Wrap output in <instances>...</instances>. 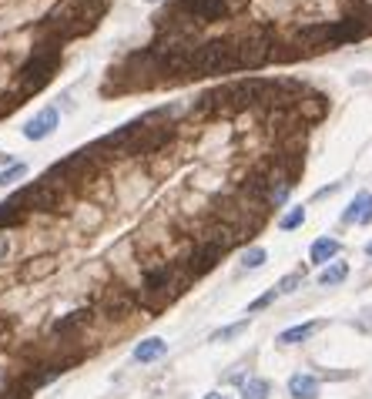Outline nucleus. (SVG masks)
Instances as JSON below:
<instances>
[{
    "mask_svg": "<svg viewBox=\"0 0 372 399\" xmlns=\"http://www.w3.org/2000/svg\"><path fill=\"white\" fill-rule=\"evenodd\" d=\"M269 396H272V383H269V379H262V376H252V379H245L242 399H269Z\"/></svg>",
    "mask_w": 372,
    "mask_h": 399,
    "instance_id": "4468645a",
    "label": "nucleus"
},
{
    "mask_svg": "<svg viewBox=\"0 0 372 399\" xmlns=\"http://www.w3.org/2000/svg\"><path fill=\"white\" fill-rule=\"evenodd\" d=\"M366 255H369V258H372V242H369V245H366Z\"/></svg>",
    "mask_w": 372,
    "mask_h": 399,
    "instance_id": "b1692460",
    "label": "nucleus"
},
{
    "mask_svg": "<svg viewBox=\"0 0 372 399\" xmlns=\"http://www.w3.org/2000/svg\"><path fill=\"white\" fill-rule=\"evenodd\" d=\"M54 272H57V262H54L51 255L27 258L24 265H21V279H24V282H40V279H47V275H54Z\"/></svg>",
    "mask_w": 372,
    "mask_h": 399,
    "instance_id": "0eeeda50",
    "label": "nucleus"
},
{
    "mask_svg": "<svg viewBox=\"0 0 372 399\" xmlns=\"http://www.w3.org/2000/svg\"><path fill=\"white\" fill-rule=\"evenodd\" d=\"M57 67H61V47H34V51L27 54V61L17 67V94L21 98H30V94H37L40 88H47L57 74Z\"/></svg>",
    "mask_w": 372,
    "mask_h": 399,
    "instance_id": "20e7f679",
    "label": "nucleus"
},
{
    "mask_svg": "<svg viewBox=\"0 0 372 399\" xmlns=\"http://www.w3.org/2000/svg\"><path fill=\"white\" fill-rule=\"evenodd\" d=\"M265 262H269V252H265L262 245H252V248H245V252H242V269L255 272V269H262Z\"/></svg>",
    "mask_w": 372,
    "mask_h": 399,
    "instance_id": "2eb2a0df",
    "label": "nucleus"
},
{
    "mask_svg": "<svg viewBox=\"0 0 372 399\" xmlns=\"http://www.w3.org/2000/svg\"><path fill=\"white\" fill-rule=\"evenodd\" d=\"M272 302H275V289H272V292H265V296H258L255 302H248V309H245V316H255V312L269 309Z\"/></svg>",
    "mask_w": 372,
    "mask_h": 399,
    "instance_id": "aec40b11",
    "label": "nucleus"
},
{
    "mask_svg": "<svg viewBox=\"0 0 372 399\" xmlns=\"http://www.w3.org/2000/svg\"><path fill=\"white\" fill-rule=\"evenodd\" d=\"M342 252V245H339V238H315L312 242V248H308V258H312V265H329V262H335V255Z\"/></svg>",
    "mask_w": 372,
    "mask_h": 399,
    "instance_id": "1a4fd4ad",
    "label": "nucleus"
},
{
    "mask_svg": "<svg viewBox=\"0 0 372 399\" xmlns=\"http://www.w3.org/2000/svg\"><path fill=\"white\" fill-rule=\"evenodd\" d=\"M359 225H372V205H369V212L362 215V221H359Z\"/></svg>",
    "mask_w": 372,
    "mask_h": 399,
    "instance_id": "5701e85b",
    "label": "nucleus"
},
{
    "mask_svg": "<svg viewBox=\"0 0 372 399\" xmlns=\"http://www.w3.org/2000/svg\"><path fill=\"white\" fill-rule=\"evenodd\" d=\"M306 225V208L298 205V208H292V212H285L282 219H279V229L282 232H296V229H302Z\"/></svg>",
    "mask_w": 372,
    "mask_h": 399,
    "instance_id": "dca6fc26",
    "label": "nucleus"
},
{
    "mask_svg": "<svg viewBox=\"0 0 372 399\" xmlns=\"http://www.w3.org/2000/svg\"><path fill=\"white\" fill-rule=\"evenodd\" d=\"M372 205V195L369 192H359L352 202L346 205V212H342V225H352V221H362V215L369 212Z\"/></svg>",
    "mask_w": 372,
    "mask_h": 399,
    "instance_id": "f8f14e48",
    "label": "nucleus"
},
{
    "mask_svg": "<svg viewBox=\"0 0 372 399\" xmlns=\"http://www.w3.org/2000/svg\"><path fill=\"white\" fill-rule=\"evenodd\" d=\"M27 175V165L24 161H13L11 168H7V171H0V188H7V185H13V181L17 178H24Z\"/></svg>",
    "mask_w": 372,
    "mask_h": 399,
    "instance_id": "a211bd4d",
    "label": "nucleus"
},
{
    "mask_svg": "<svg viewBox=\"0 0 372 399\" xmlns=\"http://www.w3.org/2000/svg\"><path fill=\"white\" fill-rule=\"evenodd\" d=\"M322 322H302V325H292V329H285V332H279V342L282 346H302V342H308L312 335L319 332Z\"/></svg>",
    "mask_w": 372,
    "mask_h": 399,
    "instance_id": "9b49d317",
    "label": "nucleus"
},
{
    "mask_svg": "<svg viewBox=\"0 0 372 399\" xmlns=\"http://www.w3.org/2000/svg\"><path fill=\"white\" fill-rule=\"evenodd\" d=\"M202 399H235V396H228V393H208V396H202Z\"/></svg>",
    "mask_w": 372,
    "mask_h": 399,
    "instance_id": "4be33fe9",
    "label": "nucleus"
},
{
    "mask_svg": "<svg viewBox=\"0 0 372 399\" xmlns=\"http://www.w3.org/2000/svg\"><path fill=\"white\" fill-rule=\"evenodd\" d=\"M242 71L235 57V37H211L202 40L188 51V78H215V74H235Z\"/></svg>",
    "mask_w": 372,
    "mask_h": 399,
    "instance_id": "7ed1b4c3",
    "label": "nucleus"
},
{
    "mask_svg": "<svg viewBox=\"0 0 372 399\" xmlns=\"http://www.w3.org/2000/svg\"><path fill=\"white\" fill-rule=\"evenodd\" d=\"M168 356V342L165 339H158V335H151V339H141L138 346H134V362H158Z\"/></svg>",
    "mask_w": 372,
    "mask_h": 399,
    "instance_id": "6e6552de",
    "label": "nucleus"
},
{
    "mask_svg": "<svg viewBox=\"0 0 372 399\" xmlns=\"http://www.w3.org/2000/svg\"><path fill=\"white\" fill-rule=\"evenodd\" d=\"M185 289H188V279L181 275L175 258H168V262H144L141 265V292H138L141 309L148 312L168 309Z\"/></svg>",
    "mask_w": 372,
    "mask_h": 399,
    "instance_id": "f257e3e1",
    "label": "nucleus"
},
{
    "mask_svg": "<svg viewBox=\"0 0 372 399\" xmlns=\"http://www.w3.org/2000/svg\"><path fill=\"white\" fill-rule=\"evenodd\" d=\"M349 279V262H329L319 272V285H342Z\"/></svg>",
    "mask_w": 372,
    "mask_h": 399,
    "instance_id": "ddd939ff",
    "label": "nucleus"
},
{
    "mask_svg": "<svg viewBox=\"0 0 372 399\" xmlns=\"http://www.w3.org/2000/svg\"><path fill=\"white\" fill-rule=\"evenodd\" d=\"M91 319H94V309H88V306H81V309H71L67 316H61V319H54L51 325V339H61L57 346H74L77 332L84 329V325H91Z\"/></svg>",
    "mask_w": 372,
    "mask_h": 399,
    "instance_id": "39448f33",
    "label": "nucleus"
},
{
    "mask_svg": "<svg viewBox=\"0 0 372 399\" xmlns=\"http://www.w3.org/2000/svg\"><path fill=\"white\" fill-rule=\"evenodd\" d=\"M248 7V0H168V7L158 17L165 21H185V24H219V21H231Z\"/></svg>",
    "mask_w": 372,
    "mask_h": 399,
    "instance_id": "f03ea898",
    "label": "nucleus"
},
{
    "mask_svg": "<svg viewBox=\"0 0 372 399\" xmlns=\"http://www.w3.org/2000/svg\"><path fill=\"white\" fill-rule=\"evenodd\" d=\"M57 125H61L57 108H44V111H37V115L24 125V138H27V141H44V138H51V134H54Z\"/></svg>",
    "mask_w": 372,
    "mask_h": 399,
    "instance_id": "423d86ee",
    "label": "nucleus"
},
{
    "mask_svg": "<svg viewBox=\"0 0 372 399\" xmlns=\"http://www.w3.org/2000/svg\"><path fill=\"white\" fill-rule=\"evenodd\" d=\"M248 322H252V319H242V322H235V325H225V329H219V332L211 335V342H228V339H235V335H242L245 329H248Z\"/></svg>",
    "mask_w": 372,
    "mask_h": 399,
    "instance_id": "f3484780",
    "label": "nucleus"
},
{
    "mask_svg": "<svg viewBox=\"0 0 372 399\" xmlns=\"http://www.w3.org/2000/svg\"><path fill=\"white\" fill-rule=\"evenodd\" d=\"M302 282H306V272H292V275H285L282 282H279V292H282V296H289V292L302 289Z\"/></svg>",
    "mask_w": 372,
    "mask_h": 399,
    "instance_id": "6ab92c4d",
    "label": "nucleus"
},
{
    "mask_svg": "<svg viewBox=\"0 0 372 399\" xmlns=\"http://www.w3.org/2000/svg\"><path fill=\"white\" fill-rule=\"evenodd\" d=\"M13 252V242H11V235L7 232H0V262H4V258L11 255Z\"/></svg>",
    "mask_w": 372,
    "mask_h": 399,
    "instance_id": "412c9836",
    "label": "nucleus"
},
{
    "mask_svg": "<svg viewBox=\"0 0 372 399\" xmlns=\"http://www.w3.org/2000/svg\"><path fill=\"white\" fill-rule=\"evenodd\" d=\"M289 396L292 399H319V379L308 373H296L289 379Z\"/></svg>",
    "mask_w": 372,
    "mask_h": 399,
    "instance_id": "9d476101",
    "label": "nucleus"
},
{
    "mask_svg": "<svg viewBox=\"0 0 372 399\" xmlns=\"http://www.w3.org/2000/svg\"><path fill=\"white\" fill-rule=\"evenodd\" d=\"M148 4H158V0H148Z\"/></svg>",
    "mask_w": 372,
    "mask_h": 399,
    "instance_id": "393cba45",
    "label": "nucleus"
}]
</instances>
